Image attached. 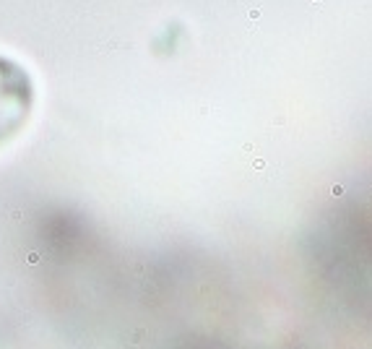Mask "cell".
Masks as SVG:
<instances>
[{"label": "cell", "instance_id": "obj_1", "mask_svg": "<svg viewBox=\"0 0 372 349\" xmlns=\"http://www.w3.org/2000/svg\"><path fill=\"white\" fill-rule=\"evenodd\" d=\"M34 110V84L24 65L0 55V149L26 128Z\"/></svg>", "mask_w": 372, "mask_h": 349}]
</instances>
